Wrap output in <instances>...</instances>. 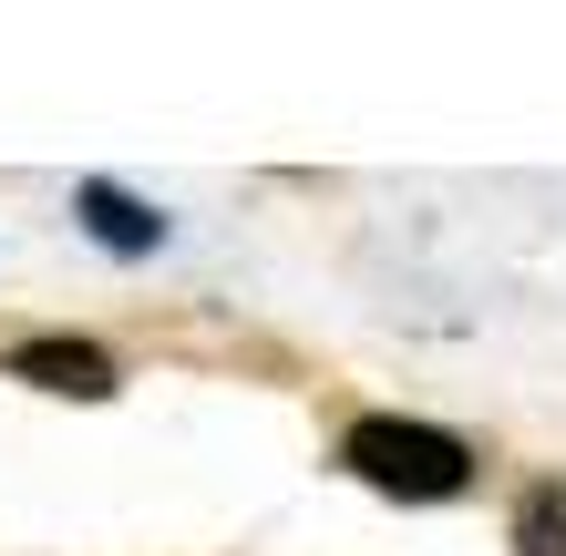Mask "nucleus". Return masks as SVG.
I'll list each match as a JSON object with an SVG mask.
<instances>
[{
  "instance_id": "nucleus-1",
  "label": "nucleus",
  "mask_w": 566,
  "mask_h": 556,
  "mask_svg": "<svg viewBox=\"0 0 566 556\" xmlns=\"http://www.w3.org/2000/svg\"><path fill=\"white\" fill-rule=\"evenodd\" d=\"M340 464L371 484V495H402V505H443L474 484V443L443 433V422H402V412H360L340 433Z\"/></svg>"
},
{
  "instance_id": "nucleus-2",
  "label": "nucleus",
  "mask_w": 566,
  "mask_h": 556,
  "mask_svg": "<svg viewBox=\"0 0 566 556\" xmlns=\"http://www.w3.org/2000/svg\"><path fill=\"white\" fill-rule=\"evenodd\" d=\"M11 381L31 391H73V402H114V350H93V340H21L11 350Z\"/></svg>"
},
{
  "instance_id": "nucleus-3",
  "label": "nucleus",
  "mask_w": 566,
  "mask_h": 556,
  "mask_svg": "<svg viewBox=\"0 0 566 556\" xmlns=\"http://www.w3.org/2000/svg\"><path fill=\"white\" fill-rule=\"evenodd\" d=\"M73 207H83V227H93V238H104L114 258H145V248L165 238V217L145 207V196H124L114 176H93V186H73Z\"/></svg>"
},
{
  "instance_id": "nucleus-4",
  "label": "nucleus",
  "mask_w": 566,
  "mask_h": 556,
  "mask_svg": "<svg viewBox=\"0 0 566 556\" xmlns=\"http://www.w3.org/2000/svg\"><path fill=\"white\" fill-rule=\"evenodd\" d=\"M515 556H566V474L515 495Z\"/></svg>"
}]
</instances>
